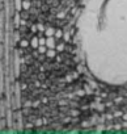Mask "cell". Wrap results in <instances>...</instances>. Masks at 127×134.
Returning <instances> with one entry per match:
<instances>
[{"mask_svg": "<svg viewBox=\"0 0 127 134\" xmlns=\"http://www.w3.org/2000/svg\"><path fill=\"white\" fill-rule=\"evenodd\" d=\"M33 124H34V127H39V126H43V122H42V116H39L38 118H35V121H34Z\"/></svg>", "mask_w": 127, "mask_h": 134, "instance_id": "cell-15", "label": "cell"}, {"mask_svg": "<svg viewBox=\"0 0 127 134\" xmlns=\"http://www.w3.org/2000/svg\"><path fill=\"white\" fill-rule=\"evenodd\" d=\"M37 29L39 33H45V29H46V24L45 23H39L37 21Z\"/></svg>", "mask_w": 127, "mask_h": 134, "instance_id": "cell-12", "label": "cell"}, {"mask_svg": "<svg viewBox=\"0 0 127 134\" xmlns=\"http://www.w3.org/2000/svg\"><path fill=\"white\" fill-rule=\"evenodd\" d=\"M45 54H46V57H47L49 59H54L55 55L58 54V51L55 50V47H52V49H47V51H46Z\"/></svg>", "mask_w": 127, "mask_h": 134, "instance_id": "cell-3", "label": "cell"}, {"mask_svg": "<svg viewBox=\"0 0 127 134\" xmlns=\"http://www.w3.org/2000/svg\"><path fill=\"white\" fill-rule=\"evenodd\" d=\"M75 93H76V96H84V95H85V92H84L83 90H77Z\"/></svg>", "mask_w": 127, "mask_h": 134, "instance_id": "cell-22", "label": "cell"}, {"mask_svg": "<svg viewBox=\"0 0 127 134\" xmlns=\"http://www.w3.org/2000/svg\"><path fill=\"white\" fill-rule=\"evenodd\" d=\"M17 46H19V47H22V49H25V47L30 46V40H28V38H24V37H22V38L19 41Z\"/></svg>", "mask_w": 127, "mask_h": 134, "instance_id": "cell-2", "label": "cell"}, {"mask_svg": "<svg viewBox=\"0 0 127 134\" xmlns=\"http://www.w3.org/2000/svg\"><path fill=\"white\" fill-rule=\"evenodd\" d=\"M64 49H66V42L64 41H63V42H58L56 46H55V50L58 53H63V51H64Z\"/></svg>", "mask_w": 127, "mask_h": 134, "instance_id": "cell-5", "label": "cell"}, {"mask_svg": "<svg viewBox=\"0 0 127 134\" xmlns=\"http://www.w3.org/2000/svg\"><path fill=\"white\" fill-rule=\"evenodd\" d=\"M30 46H32L33 49H37V47L39 46V43H38V36H33V37L30 38Z\"/></svg>", "mask_w": 127, "mask_h": 134, "instance_id": "cell-7", "label": "cell"}, {"mask_svg": "<svg viewBox=\"0 0 127 134\" xmlns=\"http://www.w3.org/2000/svg\"><path fill=\"white\" fill-rule=\"evenodd\" d=\"M21 7H22V9L29 11V9H30V7H32V0H22Z\"/></svg>", "mask_w": 127, "mask_h": 134, "instance_id": "cell-8", "label": "cell"}, {"mask_svg": "<svg viewBox=\"0 0 127 134\" xmlns=\"http://www.w3.org/2000/svg\"><path fill=\"white\" fill-rule=\"evenodd\" d=\"M29 30H30L33 34H35V33L38 32V29H37V24H32V25L29 26Z\"/></svg>", "mask_w": 127, "mask_h": 134, "instance_id": "cell-21", "label": "cell"}, {"mask_svg": "<svg viewBox=\"0 0 127 134\" xmlns=\"http://www.w3.org/2000/svg\"><path fill=\"white\" fill-rule=\"evenodd\" d=\"M54 59H55V62H59V63H62L63 60H64V58H63V54H62V53H59V54H56Z\"/></svg>", "mask_w": 127, "mask_h": 134, "instance_id": "cell-18", "label": "cell"}, {"mask_svg": "<svg viewBox=\"0 0 127 134\" xmlns=\"http://www.w3.org/2000/svg\"><path fill=\"white\" fill-rule=\"evenodd\" d=\"M46 46L47 49H52L56 46V38L52 36V37H46Z\"/></svg>", "mask_w": 127, "mask_h": 134, "instance_id": "cell-1", "label": "cell"}, {"mask_svg": "<svg viewBox=\"0 0 127 134\" xmlns=\"http://www.w3.org/2000/svg\"><path fill=\"white\" fill-rule=\"evenodd\" d=\"M67 114H68V116H71V117H79L80 110H79V109H76V108H70V109H68V112H67Z\"/></svg>", "mask_w": 127, "mask_h": 134, "instance_id": "cell-4", "label": "cell"}, {"mask_svg": "<svg viewBox=\"0 0 127 134\" xmlns=\"http://www.w3.org/2000/svg\"><path fill=\"white\" fill-rule=\"evenodd\" d=\"M33 86H34V88H41V86H42V82L39 80V79H34L33 80Z\"/></svg>", "mask_w": 127, "mask_h": 134, "instance_id": "cell-19", "label": "cell"}, {"mask_svg": "<svg viewBox=\"0 0 127 134\" xmlns=\"http://www.w3.org/2000/svg\"><path fill=\"white\" fill-rule=\"evenodd\" d=\"M54 37H55L56 40H62V37H63V28H55Z\"/></svg>", "mask_w": 127, "mask_h": 134, "instance_id": "cell-6", "label": "cell"}, {"mask_svg": "<svg viewBox=\"0 0 127 134\" xmlns=\"http://www.w3.org/2000/svg\"><path fill=\"white\" fill-rule=\"evenodd\" d=\"M42 2H43V3H45V2H46V0H42Z\"/></svg>", "mask_w": 127, "mask_h": 134, "instance_id": "cell-23", "label": "cell"}, {"mask_svg": "<svg viewBox=\"0 0 127 134\" xmlns=\"http://www.w3.org/2000/svg\"><path fill=\"white\" fill-rule=\"evenodd\" d=\"M37 50H38L39 54H45V53L47 51V46H46V45H39V46L37 47Z\"/></svg>", "mask_w": 127, "mask_h": 134, "instance_id": "cell-16", "label": "cell"}, {"mask_svg": "<svg viewBox=\"0 0 127 134\" xmlns=\"http://www.w3.org/2000/svg\"><path fill=\"white\" fill-rule=\"evenodd\" d=\"M41 105H42V103H41L39 97H35V99H33V104H32V108H34V109H38V108H39Z\"/></svg>", "mask_w": 127, "mask_h": 134, "instance_id": "cell-11", "label": "cell"}, {"mask_svg": "<svg viewBox=\"0 0 127 134\" xmlns=\"http://www.w3.org/2000/svg\"><path fill=\"white\" fill-rule=\"evenodd\" d=\"M19 13H20V17H21V19H24V20H29V19H30V12H29V11L21 9Z\"/></svg>", "mask_w": 127, "mask_h": 134, "instance_id": "cell-9", "label": "cell"}, {"mask_svg": "<svg viewBox=\"0 0 127 134\" xmlns=\"http://www.w3.org/2000/svg\"><path fill=\"white\" fill-rule=\"evenodd\" d=\"M64 80H66L67 84H70V83L74 82V78H72V75H70V74H64Z\"/></svg>", "mask_w": 127, "mask_h": 134, "instance_id": "cell-17", "label": "cell"}, {"mask_svg": "<svg viewBox=\"0 0 127 134\" xmlns=\"http://www.w3.org/2000/svg\"><path fill=\"white\" fill-rule=\"evenodd\" d=\"M46 78H47V74L46 72H42V71H38L37 72V79H39L41 82H43Z\"/></svg>", "mask_w": 127, "mask_h": 134, "instance_id": "cell-14", "label": "cell"}, {"mask_svg": "<svg viewBox=\"0 0 127 134\" xmlns=\"http://www.w3.org/2000/svg\"><path fill=\"white\" fill-rule=\"evenodd\" d=\"M32 112H33V108H26V107H21V113H22V116H24V117L29 116V114H30Z\"/></svg>", "mask_w": 127, "mask_h": 134, "instance_id": "cell-10", "label": "cell"}, {"mask_svg": "<svg viewBox=\"0 0 127 134\" xmlns=\"http://www.w3.org/2000/svg\"><path fill=\"white\" fill-rule=\"evenodd\" d=\"M39 9H41V12H43V13H49V11H50V5H49L47 3H42V5L39 7Z\"/></svg>", "mask_w": 127, "mask_h": 134, "instance_id": "cell-13", "label": "cell"}, {"mask_svg": "<svg viewBox=\"0 0 127 134\" xmlns=\"http://www.w3.org/2000/svg\"><path fill=\"white\" fill-rule=\"evenodd\" d=\"M28 67H29V64H26L25 62L21 63V64H20V72H25V71L28 70Z\"/></svg>", "mask_w": 127, "mask_h": 134, "instance_id": "cell-20", "label": "cell"}]
</instances>
